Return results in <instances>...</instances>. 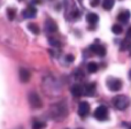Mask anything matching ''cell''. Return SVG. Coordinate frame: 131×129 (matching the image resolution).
<instances>
[{
  "label": "cell",
  "mask_w": 131,
  "mask_h": 129,
  "mask_svg": "<svg viewBox=\"0 0 131 129\" xmlns=\"http://www.w3.org/2000/svg\"><path fill=\"white\" fill-rule=\"evenodd\" d=\"M113 105L116 107L117 110L120 111H124L125 108H128L130 105V100L127 96H123V95H118L115 96L113 98Z\"/></svg>",
  "instance_id": "cell-1"
},
{
  "label": "cell",
  "mask_w": 131,
  "mask_h": 129,
  "mask_svg": "<svg viewBox=\"0 0 131 129\" xmlns=\"http://www.w3.org/2000/svg\"><path fill=\"white\" fill-rule=\"evenodd\" d=\"M94 118L99 121H106L108 119V108L105 105H100L95 108L94 113H93Z\"/></svg>",
  "instance_id": "cell-2"
},
{
  "label": "cell",
  "mask_w": 131,
  "mask_h": 129,
  "mask_svg": "<svg viewBox=\"0 0 131 129\" xmlns=\"http://www.w3.org/2000/svg\"><path fill=\"white\" fill-rule=\"evenodd\" d=\"M28 100H29L30 105H31L34 108H41V106H43V102H41L40 97H39V95L37 92H35V91L29 92V95H28Z\"/></svg>",
  "instance_id": "cell-3"
},
{
  "label": "cell",
  "mask_w": 131,
  "mask_h": 129,
  "mask_svg": "<svg viewBox=\"0 0 131 129\" xmlns=\"http://www.w3.org/2000/svg\"><path fill=\"white\" fill-rule=\"evenodd\" d=\"M107 86L111 91H118L122 88V81L118 78H109L107 81Z\"/></svg>",
  "instance_id": "cell-4"
},
{
  "label": "cell",
  "mask_w": 131,
  "mask_h": 129,
  "mask_svg": "<svg viewBox=\"0 0 131 129\" xmlns=\"http://www.w3.org/2000/svg\"><path fill=\"white\" fill-rule=\"evenodd\" d=\"M90 113V105L86 102H81L78 105V114L81 118H85Z\"/></svg>",
  "instance_id": "cell-5"
},
{
  "label": "cell",
  "mask_w": 131,
  "mask_h": 129,
  "mask_svg": "<svg viewBox=\"0 0 131 129\" xmlns=\"http://www.w3.org/2000/svg\"><path fill=\"white\" fill-rule=\"evenodd\" d=\"M90 50L92 51L93 53H95L99 57H105L106 55V48L102 45H98V44H93V45L90 46Z\"/></svg>",
  "instance_id": "cell-6"
},
{
  "label": "cell",
  "mask_w": 131,
  "mask_h": 129,
  "mask_svg": "<svg viewBox=\"0 0 131 129\" xmlns=\"http://www.w3.org/2000/svg\"><path fill=\"white\" fill-rule=\"evenodd\" d=\"M22 15H23V17H25V18L35 17V16L37 15V9H36V7H34L32 5H30L28 8H25L24 11L22 12Z\"/></svg>",
  "instance_id": "cell-7"
},
{
  "label": "cell",
  "mask_w": 131,
  "mask_h": 129,
  "mask_svg": "<svg viewBox=\"0 0 131 129\" xmlns=\"http://www.w3.org/2000/svg\"><path fill=\"white\" fill-rule=\"evenodd\" d=\"M45 30L47 32H57L58 31V24L51 18H47L45 22Z\"/></svg>",
  "instance_id": "cell-8"
},
{
  "label": "cell",
  "mask_w": 131,
  "mask_h": 129,
  "mask_svg": "<svg viewBox=\"0 0 131 129\" xmlns=\"http://www.w3.org/2000/svg\"><path fill=\"white\" fill-rule=\"evenodd\" d=\"M83 93H84V88L81 84H75V85L71 86V95L74 97H81Z\"/></svg>",
  "instance_id": "cell-9"
},
{
  "label": "cell",
  "mask_w": 131,
  "mask_h": 129,
  "mask_svg": "<svg viewBox=\"0 0 131 129\" xmlns=\"http://www.w3.org/2000/svg\"><path fill=\"white\" fill-rule=\"evenodd\" d=\"M130 16H131V13L129 11H122L117 16V20L122 23H128L130 20Z\"/></svg>",
  "instance_id": "cell-10"
},
{
  "label": "cell",
  "mask_w": 131,
  "mask_h": 129,
  "mask_svg": "<svg viewBox=\"0 0 131 129\" xmlns=\"http://www.w3.org/2000/svg\"><path fill=\"white\" fill-rule=\"evenodd\" d=\"M84 93H85L86 96H90V97L94 96V93H95V83L86 84L85 88H84Z\"/></svg>",
  "instance_id": "cell-11"
},
{
  "label": "cell",
  "mask_w": 131,
  "mask_h": 129,
  "mask_svg": "<svg viewBox=\"0 0 131 129\" xmlns=\"http://www.w3.org/2000/svg\"><path fill=\"white\" fill-rule=\"evenodd\" d=\"M30 77H31V75H30V72L27 69H24V68H21L20 69V80L23 82V83H25V82H29Z\"/></svg>",
  "instance_id": "cell-12"
},
{
  "label": "cell",
  "mask_w": 131,
  "mask_h": 129,
  "mask_svg": "<svg viewBox=\"0 0 131 129\" xmlns=\"http://www.w3.org/2000/svg\"><path fill=\"white\" fill-rule=\"evenodd\" d=\"M86 21L90 24H97V22L99 21V16L95 13H89V14H86Z\"/></svg>",
  "instance_id": "cell-13"
},
{
  "label": "cell",
  "mask_w": 131,
  "mask_h": 129,
  "mask_svg": "<svg viewBox=\"0 0 131 129\" xmlns=\"http://www.w3.org/2000/svg\"><path fill=\"white\" fill-rule=\"evenodd\" d=\"M98 68H99V66H98L97 62H89L88 64V72L91 73V74H93V73H97L98 72Z\"/></svg>",
  "instance_id": "cell-14"
},
{
  "label": "cell",
  "mask_w": 131,
  "mask_h": 129,
  "mask_svg": "<svg viewBox=\"0 0 131 129\" xmlns=\"http://www.w3.org/2000/svg\"><path fill=\"white\" fill-rule=\"evenodd\" d=\"M114 4H115V0H104L102 1V7L106 11H109L114 7Z\"/></svg>",
  "instance_id": "cell-15"
},
{
  "label": "cell",
  "mask_w": 131,
  "mask_h": 129,
  "mask_svg": "<svg viewBox=\"0 0 131 129\" xmlns=\"http://www.w3.org/2000/svg\"><path fill=\"white\" fill-rule=\"evenodd\" d=\"M28 29L35 35H38L39 32H40L38 24H36V23H29V24H28Z\"/></svg>",
  "instance_id": "cell-16"
},
{
  "label": "cell",
  "mask_w": 131,
  "mask_h": 129,
  "mask_svg": "<svg viewBox=\"0 0 131 129\" xmlns=\"http://www.w3.org/2000/svg\"><path fill=\"white\" fill-rule=\"evenodd\" d=\"M45 127H46V123L39 120H35L34 123H32V129H44Z\"/></svg>",
  "instance_id": "cell-17"
},
{
  "label": "cell",
  "mask_w": 131,
  "mask_h": 129,
  "mask_svg": "<svg viewBox=\"0 0 131 129\" xmlns=\"http://www.w3.org/2000/svg\"><path fill=\"white\" fill-rule=\"evenodd\" d=\"M112 31H113V34H115V35H120V34H122L123 29L120 24H114L113 27H112Z\"/></svg>",
  "instance_id": "cell-18"
},
{
  "label": "cell",
  "mask_w": 131,
  "mask_h": 129,
  "mask_svg": "<svg viewBox=\"0 0 131 129\" xmlns=\"http://www.w3.org/2000/svg\"><path fill=\"white\" fill-rule=\"evenodd\" d=\"M48 43H50L51 46H53V47H60V42L54 38H48Z\"/></svg>",
  "instance_id": "cell-19"
},
{
  "label": "cell",
  "mask_w": 131,
  "mask_h": 129,
  "mask_svg": "<svg viewBox=\"0 0 131 129\" xmlns=\"http://www.w3.org/2000/svg\"><path fill=\"white\" fill-rule=\"evenodd\" d=\"M7 13H8V16H9V20H14V15H15V12L13 11V9H8L7 11Z\"/></svg>",
  "instance_id": "cell-20"
},
{
  "label": "cell",
  "mask_w": 131,
  "mask_h": 129,
  "mask_svg": "<svg viewBox=\"0 0 131 129\" xmlns=\"http://www.w3.org/2000/svg\"><path fill=\"white\" fill-rule=\"evenodd\" d=\"M90 4L92 7H95V6H98V4H99V0H91Z\"/></svg>",
  "instance_id": "cell-21"
},
{
  "label": "cell",
  "mask_w": 131,
  "mask_h": 129,
  "mask_svg": "<svg viewBox=\"0 0 131 129\" xmlns=\"http://www.w3.org/2000/svg\"><path fill=\"white\" fill-rule=\"evenodd\" d=\"M74 55H71V54H69V55H67V61H69V62H71V61H74Z\"/></svg>",
  "instance_id": "cell-22"
},
{
  "label": "cell",
  "mask_w": 131,
  "mask_h": 129,
  "mask_svg": "<svg viewBox=\"0 0 131 129\" xmlns=\"http://www.w3.org/2000/svg\"><path fill=\"white\" fill-rule=\"evenodd\" d=\"M127 39L128 41H131V28L128 30V32H127Z\"/></svg>",
  "instance_id": "cell-23"
},
{
  "label": "cell",
  "mask_w": 131,
  "mask_h": 129,
  "mask_svg": "<svg viewBox=\"0 0 131 129\" xmlns=\"http://www.w3.org/2000/svg\"><path fill=\"white\" fill-rule=\"evenodd\" d=\"M41 0H31V4L32 5H37V4H40Z\"/></svg>",
  "instance_id": "cell-24"
},
{
  "label": "cell",
  "mask_w": 131,
  "mask_h": 129,
  "mask_svg": "<svg viewBox=\"0 0 131 129\" xmlns=\"http://www.w3.org/2000/svg\"><path fill=\"white\" fill-rule=\"evenodd\" d=\"M129 77H130V80H131V70L129 72Z\"/></svg>",
  "instance_id": "cell-25"
},
{
  "label": "cell",
  "mask_w": 131,
  "mask_h": 129,
  "mask_svg": "<svg viewBox=\"0 0 131 129\" xmlns=\"http://www.w3.org/2000/svg\"><path fill=\"white\" fill-rule=\"evenodd\" d=\"M16 129H22V127H18V128H16Z\"/></svg>",
  "instance_id": "cell-26"
},
{
  "label": "cell",
  "mask_w": 131,
  "mask_h": 129,
  "mask_svg": "<svg viewBox=\"0 0 131 129\" xmlns=\"http://www.w3.org/2000/svg\"><path fill=\"white\" fill-rule=\"evenodd\" d=\"M129 129H131V125H130V127H129Z\"/></svg>",
  "instance_id": "cell-27"
}]
</instances>
